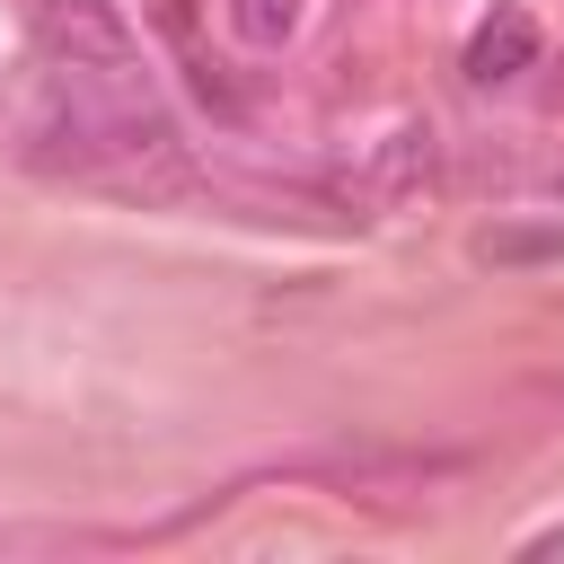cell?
<instances>
[{"label": "cell", "mask_w": 564, "mask_h": 564, "mask_svg": "<svg viewBox=\"0 0 564 564\" xmlns=\"http://www.w3.org/2000/svg\"><path fill=\"white\" fill-rule=\"evenodd\" d=\"M44 53L79 79H123L132 70V26L115 18V0H53L44 9Z\"/></svg>", "instance_id": "6da1fadb"}, {"label": "cell", "mask_w": 564, "mask_h": 564, "mask_svg": "<svg viewBox=\"0 0 564 564\" xmlns=\"http://www.w3.org/2000/svg\"><path fill=\"white\" fill-rule=\"evenodd\" d=\"M476 256H494V264H520V256H564V229H485V238H476Z\"/></svg>", "instance_id": "277c9868"}, {"label": "cell", "mask_w": 564, "mask_h": 564, "mask_svg": "<svg viewBox=\"0 0 564 564\" xmlns=\"http://www.w3.org/2000/svg\"><path fill=\"white\" fill-rule=\"evenodd\" d=\"M229 26L273 53V44H291V26H300V0H229Z\"/></svg>", "instance_id": "3957f363"}, {"label": "cell", "mask_w": 564, "mask_h": 564, "mask_svg": "<svg viewBox=\"0 0 564 564\" xmlns=\"http://www.w3.org/2000/svg\"><path fill=\"white\" fill-rule=\"evenodd\" d=\"M538 62V18L529 9H494L476 35H467V79L476 88H502V79H520Z\"/></svg>", "instance_id": "7a4b0ae2"}]
</instances>
